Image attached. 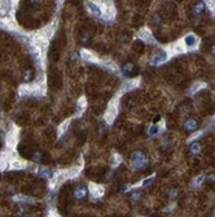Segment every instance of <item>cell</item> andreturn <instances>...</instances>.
Wrapping results in <instances>:
<instances>
[{
  "instance_id": "obj_1",
  "label": "cell",
  "mask_w": 215,
  "mask_h": 217,
  "mask_svg": "<svg viewBox=\"0 0 215 217\" xmlns=\"http://www.w3.org/2000/svg\"><path fill=\"white\" fill-rule=\"evenodd\" d=\"M119 95H117L116 98H113L108 104V109L105 112V116H104V120L106 121V123H113L116 117L118 116V111H119Z\"/></svg>"
},
{
  "instance_id": "obj_23",
  "label": "cell",
  "mask_w": 215,
  "mask_h": 217,
  "mask_svg": "<svg viewBox=\"0 0 215 217\" xmlns=\"http://www.w3.org/2000/svg\"><path fill=\"white\" fill-rule=\"evenodd\" d=\"M202 9H203V4H202V3H198V4H196V5H194V8H193V13L196 14V16H198V14L202 12Z\"/></svg>"
},
{
  "instance_id": "obj_11",
  "label": "cell",
  "mask_w": 215,
  "mask_h": 217,
  "mask_svg": "<svg viewBox=\"0 0 215 217\" xmlns=\"http://www.w3.org/2000/svg\"><path fill=\"white\" fill-rule=\"evenodd\" d=\"M26 165H27V163L26 161H22V160H20V159H16V156L14 158H12L9 160V168L10 169H16V170H18V169H24V168H26Z\"/></svg>"
},
{
  "instance_id": "obj_8",
  "label": "cell",
  "mask_w": 215,
  "mask_h": 217,
  "mask_svg": "<svg viewBox=\"0 0 215 217\" xmlns=\"http://www.w3.org/2000/svg\"><path fill=\"white\" fill-rule=\"evenodd\" d=\"M140 85V78H132V80H127L123 82L121 87V94H123L126 91H131V90L136 88Z\"/></svg>"
},
{
  "instance_id": "obj_4",
  "label": "cell",
  "mask_w": 215,
  "mask_h": 217,
  "mask_svg": "<svg viewBox=\"0 0 215 217\" xmlns=\"http://www.w3.org/2000/svg\"><path fill=\"white\" fill-rule=\"evenodd\" d=\"M88 192H90L92 200H96V199H99V198H101L104 195L105 189H104V186H101V185L90 182V183H88Z\"/></svg>"
},
{
  "instance_id": "obj_5",
  "label": "cell",
  "mask_w": 215,
  "mask_h": 217,
  "mask_svg": "<svg viewBox=\"0 0 215 217\" xmlns=\"http://www.w3.org/2000/svg\"><path fill=\"white\" fill-rule=\"evenodd\" d=\"M169 57H170V52L166 50H161L150 59V65H161L165 61H167Z\"/></svg>"
},
{
  "instance_id": "obj_15",
  "label": "cell",
  "mask_w": 215,
  "mask_h": 217,
  "mask_svg": "<svg viewBox=\"0 0 215 217\" xmlns=\"http://www.w3.org/2000/svg\"><path fill=\"white\" fill-rule=\"evenodd\" d=\"M70 121H71V120L68 118V120H65V121L62 122V123H60V125H58V128H57L58 137L62 135V134H64V133L66 132V129H68V128H69V125H70Z\"/></svg>"
},
{
  "instance_id": "obj_22",
  "label": "cell",
  "mask_w": 215,
  "mask_h": 217,
  "mask_svg": "<svg viewBox=\"0 0 215 217\" xmlns=\"http://www.w3.org/2000/svg\"><path fill=\"white\" fill-rule=\"evenodd\" d=\"M203 181H205V175H197V177L193 179V187H197V186H200Z\"/></svg>"
},
{
  "instance_id": "obj_21",
  "label": "cell",
  "mask_w": 215,
  "mask_h": 217,
  "mask_svg": "<svg viewBox=\"0 0 215 217\" xmlns=\"http://www.w3.org/2000/svg\"><path fill=\"white\" fill-rule=\"evenodd\" d=\"M191 152L194 153V155L200 153V152H201V146H200L197 142H196V143H193V144H191Z\"/></svg>"
},
{
  "instance_id": "obj_13",
  "label": "cell",
  "mask_w": 215,
  "mask_h": 217,
  "mask_svg": "<svg viewBox=\"0 0 215 217\" xmlns=\"http://www.w3.org/2000/svg\"><path fill=\"white\" fill-rule=\"evenodd\" d=\"M197 36H196L194 34H188L187 36L184 38V44H185V47H188V48H192V47H194L196 44H197Z\"/></svg>"
},
{
  "instance_id": "obj_24",
  "label": "cell",
  "mask_w": 215,
  "mask_h": 217,
  "mask_svg": "<svg viewBox=\"0 0 215 217\" xmlns=\"http://www.w3.org/2000/svg\"><path fill=\"white\" fill-rule=\"evenodd\" d=\"M202 134H203V132H197V133H193V134H192V135H191L189 138H188V142H193L194 139H197L198 137H201Z\"/></svg>"
},
{
  "instance_id": "obj_2",
  "label": "cell",
  "mask_w": 215,
  "mask_h": 217,
  "mask_svg": "<svg viewBox=\"0 0 215 217\" xmlns=\"http://www.w3.org/2000/svg\"><path fill=\"white\" fill-rule=\"evenodd\" d=\"M5 142H7V148H10V149L16 148V146L18 143V129L16 126L10 128V130L5 137Z\"/></svg>"
},
{
  "instance_id": "obj_29",
  "label": "cell",
  "mask_w": 215,
  "mask_h": 217,
  "mask_svg": "<svg viewBox=\"0 0 215 217\" xmlns=\"http://www.w3.org/2000/svg\"><path fill=\"white\" fill-rule=\"evenodd\" d=\"M34 159L38 161V160H40V153H35V156H34Z\"/></svg>"
},
{
  "instance_id": "obj_18",
  "label": "cell",
  "mask_w": 215,
  "mask_h": 217,
  "mask_svg": "<svg viewBox=\"0 0 215 217\" xmlns=\"http://www.w3.org/2000/svg\"><path fill=\"white\" fill-rule=\"evenodd\" d=\"M184 128L187 129L188 132H192V130H194L197 128V123H196V121H193V120H188V121H185V123H184Z\"/></svg>"
},
{
  "instance_id": "obj_27",
  "label": "cell",
  "mask_w": 215,
  "mask_h": 217,
  "mask_svg": "<svg viewBox=\"0 0 215 217\" xmlns=\"http://www.w3.org/2000/svg\"><path fill=\"white\" fill-rule=\"evenodd\" d=\"M48 216H57V211L53 208H49L48 209Z\"/></svg>"
},
{
  "instance_id": "obj_20",
  "label": "cell",
  "mask_w": 215,
  "mask_h": 217,
  "mask_svg": "<svg viewBox=\"0 0 215 217\" xmlns=\"http://www.w3.org/2000/svg\"><path fill=\"white\" fill-rule=\"evenodd\" d=\"M38 173H39V175H42V177H51V172H49V169H47V168H44V166H42V168H38Z\"/></svg>"
},
{
  "instance_id": "obj_19",
  "label": "cell",
  "mask_w": 215,
  "mask_h": 217,
  "mask_svg": "<svg viewBox=\"0 0 215 217\" xmlns=\"http://www.w3.org/2000/svg\"><path fill=\"white\" fill-rule=\"evenodd\" d=\"M86 194H87V190L84 189V187H80V186H79V187L75 190V194H74V196H75L77 199H80V198H83L84 195H86Z\"/></svg>"
},
{
  "instance_id": "obj_6",
  "label": "cell",
  "mask_w": 215,
  "mask_h": 217,
  "mask_svg": "<svg viewBox=\"0 0 215 217\" xmlns=\"http://www.w3.org/2000/svg\"><path fill=\"white\" fill-rule=\"evenodd\" d=\"M86 7H87L88 12H90L92 16H95V17H101V16H104L102 10H101V7L99 5L97 1H91V0H88V1H86Z\"/></svg>"
},
{
  "instance_id": "obj_28",
  "label": "cell",
  "mask_w": 215,
  "mask_h": 217,
  "mask_svg": "<svg viewBox=\"0 0 215 217\" xmlns=\"http://www.w3.org/2000/svg\"><path fill=\"white\" fill-rule=\"evenodd\" d=\"M139 198H140V194H139V192H133V194H132V199H133V200H138Z\"/></svg>"
},
{
  "instance_id": "obj_31",
  "label": "cell",
  "mask_w": 215,
  "mask_h": 217,
  "mask_svg": "<svg viewBox=\"0 0 215 217\" xmlns=\"http://www.w3.org/2000/svg\"><path fill=\"white\" fill-rule=\"evenodd\" d=\"M60 1H62V0H60Z\"/></svg>"
},
{
  "instance_id": "obj_12",
  "label": "cell",
  "mask_w": 215,
  "mask_h": 217,
  "mask_svg": "<svg viewBox=\"0 0 215 217\" xmlns=\"http://www.w3.org/2000/svg\"><path fill=\"white\" fill-rule=\"evenodd\" d=\"M80 170H82V164H80V165H74L71 168H69V169H66V175H68V179L77 177V175L80 173Z\"/></svg>"
},
{
  "instance_id": "obj_17",
  "label": "cell",
  "mask_w": 215,
  "mask_h": 217,
  "mask_svg": "<svg viewBox=\"0 0 215 217\" xmlns=\"http://www.w3.org/2000/svg\"><path fill=\"white\" fill-rule=\"evenodd\" d=\"M110 161H112V166L113 168H117L122 163V156L119 155V153L114 152L113 155H112V160H110Z\"/></svg>"
},
{
  "instance_id": "obj_9",
  "label": "cell",
  "mask_w": 215,
  "mask_h": 217,
  "mask_svg": "<svg viewBox=\"0 0 215 217\" xmlns=\"http://www.w3.org/2000/svg\"><path fill=\"white\" fill-rule=\"evenodd\" d=\"M138 36H139L140 39L145 40V42L150 43V44H155V40H154V38H153V35H152L150 30L147 29V27H144V29L140 30V31L138 33Z\"/></svg>"
},
{
  "instance_id": "obj_16",
  "label": "cell",
  "mask_w": 215,
  "mask_h": 217,
  "mask_svg": "<svg viewBox=\"0 0 215 217\" xmlns=\"http://www.w3.org/2000/svg\"><path fill=\"white\" fill-rule=\"evenodd\" d=\"M203 87H206V85L203 83V82H196V83L189 88V94L193 95V94H196V92L200 91V90L203 88Z\"/></svg>"
},
{
  "instance_id": "obj_7",
  "label": "cell",
  "mask_w": 215,
  "mask_h": 217,
  "mask_svg": "<svg viewBox=\"0 0 215 217\" xmlns=\"http://www.w3.org/2000/svg\"><path fill=\"white\" fill-rule=\"evenodd\" d=\"M80 57H82L84 61H87V62H92V64H100V65H101V60H100L97 56H96L94 52H91V51L82 50V51H80Z\"/></svg>"
},
{
  "instance_id": "obj_10",
  "label": "cell",
  "mask_w": 215,
  "mask_h": 217,
  "mask_svg": "<svg viewBox=\"0 0 215 217\" xmlns=\"http://www.w3.org/2000/svg\"><path fill=\"white\" fill-rule=\"evenodd\" d=\"M12 1L10 0H0V16L5 17L12 9Z\"/></svg>"
},
{
  "instance_id": "obj_25",
  "label": "cell",
  "mask_w": 215,
  "mask_h": 217,
  "mask_svg": "<svg viewBox=\"0 0 215 217\" xmlns=\"http://www.w3.org/2000/svg\"><path fill=\"white\" fill-rule=\"evenodd\" d=\"M148 133H149V135H154V134L158 133V126L157 125H152L149 129H148Z\"/></svg>"
},
{
  "instance_id": "obj_26",
  "label": "cell",
  "mask_w": 215,
  "mask_h": 217,
  "mask_svg": "<svg viewBox=\"0 0 215 217\" xmlns=\"http://www.w3.org/2000/svg\"><path fill=\"white\" fill-rule=\"evenodd\" d=\"M132 68H133V64H132V62H128V64H126V65L123 66V72H124V73L132 72Z\"/></svg>"
},
{
  "instance_id": "obj_3",
  "label": "cell",
  "mask_w": 215,
  "mask_h": 217,
  "mask_svg": "<svg viewBox=\"0 0 215 217\" xmlns=\"http://www.w3.org/2000/svg\"><path fill=\"white\" fill-rule=\"evenodd\" d=\"M131 163H132V165L135 166V168H138V169H141V168L147 166L148 160H147L145 155H144L143 152L138 151V152H133V153H132V156H131Z\"/></svg>"
},
{
  "instance_id": "obj_30",
  "label": "cell",
  "mask_w": 215,
  "mask_h": 217,
  "mask_svg": "<svg viewBox=\"0 0 215 217\" xmlns=\"http://www.w3.org/2000/svg\"><path fill=\"white\" fill-rule=\"evenodd\" d=\"M211 52H213V55H215V46H214L213 48H211Z\"/></svg>"
},
{
  "instance_id": "obj_14",
  "label": "cell",
  "mask_w": 215,
  "mask_h": 217,
  "mask_svg": "<svg viewBox=\"0 0 215 217\" xmlns=\"http://www.w3.org/2000/svg\"><path fill=\"white\" fill-rule=\"evenodd\" d=\"M77 106H78V108H79V113H78V117H79V116L84 112V109L87 108V100H86V98L82 96V98L77 102Z\"/></svg>"
}]
</instances>
